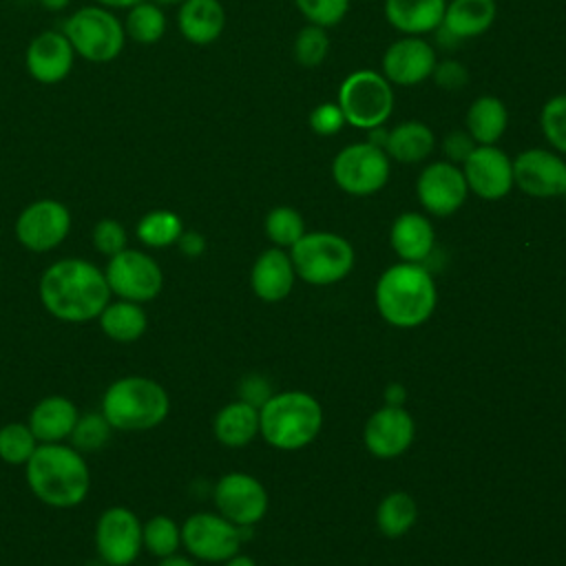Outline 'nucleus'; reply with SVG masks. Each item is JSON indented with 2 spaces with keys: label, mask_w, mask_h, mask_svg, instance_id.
<instances>
[{
  "label": "nucleus",
  "mask_w": 566,
  "mask_h": 566,
  "mask_svg": "<svg viewBox=\"0 0 566 566\" xmlns=\"http://www.w3.org/2000/svg\"><path fill=\"white\" fill-rule=\"evenodd\" d=\"M413 440V418L402 409L387 405L378 409L365 424V444L378 458H396L409 449Z\"/></svg>",
  "instance_id": "20"
},
{
  "label": "nucleus",
  "mask_w": 566,
  "mask_h": 566,
  "mask_svg": "<svg viewBox=\"0 0 566 566\" xmlns=\"http://www.w3.org/2000/svg\"><path fill=\"white\" fill-rule=\"evenodd\" d=\"M77 418V407L69 398L46 396L33 407L29 416V429L42 444L60 442L73 433Z\"/></svg>",
  "instance_id": "25"
},
{
  "label": "nucleus",
  "mask_w": 566,
  "mask_h": 566,
  "mask_svg": "<svg viewBox=\"0 0 566 566\" xmlns=\"http://www.w3.org/2000/svg\"><path fill=\"white\" fill-rule=\"evenodd\" d=\"M495 0H451L447 2L440 29L451 40H469L486 33L495 22Z\"/></svg>",
  "instance_id": "22"
},
{
  "label": "nucleus",
  "mask_w": 566,
  "mask_h": 566,
  "mask_svg": "<svg viewBox=\"0 0 566 566\" xmlns=\"http://www.w3.org/2000/svg\"><path fill=\"white\" fill-rule=\"evenodd\" d=\"M321 422V405L303 391L274 394L259 409V431L272 447L285 451L310 444L316 438Z\"/></svg>",
  "instance_id": "5"
},
{
  "label": "nucleus",
  "mask_w": 566,
  "mask_h": 566,
  "mask_svg": "<svg viewBox=\"0 0 566 566\" xmlns=\"http://www.w3.org/2000/svg\"><path fill=\"white\" fill-rule=\"evenodd\" d=\"M214 504L232 524L252 526L265 515L268 495L252 475L228 473L214 486Z\"/></svg>",
  "instance_id": "17"
},
{
  "label": "nucleus",
  "mask_w": 566,
  "mask_h": 566,
  "mask_svg": "<svg viewBox=\"0 0 566 566\" xmlns=\"http://www.w3.org/2000/svg\"><path fill=\"white\" fill-rule=\"evenodd\" d=\"M69 2H71V0H40V4H42L44 9H49V11H62V9L69 7Z\"/></svg>",
  "instance_id": "50"
},
{
  "label": "nucleus",
  "mask_w": 566,
  "mask_h": 566,
  "mask_svg": "<svg viewBox=\"0 0 566 566\" xmlns=\"http://www.w3.org/2000/svg\"><path fill=\"white\" fill-rule=\"evenodd\" d=\"M389 157L380 146L356 142L340 148L332 161V177L340 190L354 197L378 192L389 179Z\"/></svg>",
  "instance_id": "9"
},
{
  "label": "nucleus",
  "mask_w": 566,
  "mask_h": 566,
  "mask_svg": "<svg viewBox=\"0 0 566 566\" xmlns=\"http://www.w3.org/2000/svg\"><path fill=\"white\" fill-rule=\"evenodd\" d=\"M62 33L69 38L75 55L93 64L113 62L126 44L124 22L102 4H86L73 11Z\"/></svg>",
  "instance_id": "6"
},
{
  "label": "nucleus",
  "mask_w": 566,
  "mask_h": 566,
  "mask_svg": "<svg viewBox=\"0 0 566 566\" xmlns=\"http://www.w3.org/2000/svg\"><path fill=\"white\" fill-rule=\"evenodd\" d=\"M433 239L436 234L431 221L418 212H402L396 217L389 232L391 248L409 263L424 261L433 250Z\"/></svg>",
  "instance_id": "26"
},
{
  "label": "nucleus",
  "mask_w": 566,
  "mask_h": 566,
  "mask_svg": "<svg viewBox=\"0 0 566 566\" xmlns=\"http://www.w3.org/2000/svg\"><path fill=\"white\" fill-rule=\"evenodd\" d=\"M245 528L250 526H237L223 515L195 513L181 528V542L197 559L228 562L239 553V546L248 533Z\"/></svg>",
  "instance_id": "10"
},
{
  "label": "nucleus",
  "mask_w": 566,
  "mask_h": 566,
  "mask_svg": "<svg viewBox=\"0 0 566 566\" xmlns=\"http://www.w3.org/2000/svg\"><path fill=\"white\" fill-rule=\"evenodd\" d=\"M142 542L153 555L168 557V555H175L181 542V531L170 517L155 515L142 526Z\"/></svg>",
  "instance_id": "36"
},
{
  "label": "nucleus",
  "mask_w": 566,
  "mask_h": 566,
  "mask_svg": "<svg viewBox=\"0 0 566 566\" xmlns=\"http://www.w3.org/2000/svg\"><path fill=\"white\" fill-rule=\"evenodd\" d=\"M310 128L321 135V137H332L336 133L343 130V126L347 124L345 122V115L340 111V106L336 102H323L318 104L312 113H310Z\"/></svg>",
  "instance_id": "42"
},
{
  "label": "nucleus",
  "mask_w": 566,
  "mask_h": 566,
  "mask_svg": "<svg viewBox=\"0 0 566 566\" xmlns=\"http://www.w3.org/2000/svg\"><path fill=\"white\" fill-rule=\"evenodd\" d=\"M265 234L276 245H294L305 234V221L290 206L272 208L265 217Z\"/></svg>",
  "instance_id": "34"
},
{
  "label": "nucleus",
  "mask_w": 566,
  "mask_h": 566,
  "mask_svg": "<svg viewBox=\"0 0 566 566\" xmlns=\"http://www.w3.org/2000/svg\"><path fill=\"white\" fill-rule=\"evenodd\" d=\"M259 431V409L245 400L223 407L214 418V436L226 447H243Z\"/></svg>",
  "instance_id": "29"
},
{
  "label": "nucleus",
  "mask_w": 566,
  "mask_h": 566,
  "mask_svg": "<svg viewBox=\"0 0 566 566\" xmlns=\"http://www.w3.org/2000/svg\"><path fill=\"white\" fill-rule=\"evenodd\" d=\"M102 332L117 340V343H133L146 332V314L144 310L133 301H117L108 303L102 314L97 316Z\"/></svg>",
  "instance_id": "30"
},
{
  "label": "nucleus",
  "mask_w": 566,
  "mask_h": 566,
  "mask_svg": "<svg viewBox=\"0 0 566 566\" xmlns=\"http://www.w3.org/2000/svg\"><path fill=\"white\" fill-rule=\"evenodd\" d=\"M385 398H387V402H389V405L400 407V405H402V400H405V387H402V385H398V382L389 385V387H387V391H385Z\"/></svg>",
  "instance_id": "46"
},
{
  "label": "nucleus",
  "mask_w": 566,
  "mask_h": 566,
  "mask_svg": "<svg viewBox=\"0 0 566 566\" xmlns=\"http://www.w3.org/2000/svg\"><path fill=\"white\" fill-rule=\"evenodd\" d=\"M157 566H195V564L190 559H186V557L168 555V557H161V562Z\"/></svg>",
  "instance_id": "49"
},
{
  "label": "nucleus",
  "mask_w": 566,
  "mask_h": 566,
  "mask_svg": "<svg viewBox=\"0 0 566 566\" xmlns=\"http://www.w3.org/2000/svg\"><path fill=\"white\" fill-rule=\"evenodd\" d=\"M462 172L467 186L473 195L486 201L502 199L511 192L513 184V159L500 150L495 144L475 146L471 155L462 161Z\"/></svg>",
  "instance_id": "16"
},
{
  "label": "nucleus",
  "mask_w": 566,
  "mask_h": 566,
  "mask_svg": "<svg viewBox=\"0 0 566 566\" xmlns=\"http://www.w3.org/2000/svg\"><path fill=\"white\" fill-rule=\"evenodd\" d=\"M431 77L444 91H460L469 82V71L458 60H442V62H436Z\"/></svg>",
  "instance_id": "43"
},
{
  "label": "nucleus",
  "mask_w": 566,
  "mask_h": 566,
  "mask_svg": "<svg viewBox=\"0 0 566 566\" xmlns=\"http://www.w3.org/2000/svg\"><path fill=\"white\" fill-rule=\"evenodd\" d=\"M509 126V111L495 95H480L467 111V133L480 146L495 144Z\"/></svg>",
  "instance_id": "28"
},
{
  "label": "nucleus",
  "mask_w": 566,
  "mask_h": 566,
  "mask_svg": "<svg viewBox=\"0 0 566 566\" xmlns=\"http://www.w3.org/2000/svg\"><path fill=\"white\" fill-rule=\"evenodd\" d=\"M124 18V33L128 40L137 44H155L166 33V13L161 4L142 0L135 7L126 9Z\"/></svg>",
  "instance_id": "31"
},
{
  "label": "nucleus",
  "mask_w": 566,
  "mask_h": 566,
  "mask_svg": "<svg viewBox=\"0 0 566 566\" xmlns=\"http://www.w3.org/2000/svg\"><path fill=\"white\" fill-rule=\"evenodd\" d=\"M177 245H179V250H181L186 256L195 259V256L203 254V250H206V239H203V234H199V232H195V230H188V232L184 230L181 237H179V241H177Z\"/></svg>",
  "instance_id": "45"
},
{
  "label": "nucleus",
  "mask_w": 566,
  "mask_h": 566,
  "mask_svg": "<svg viewBox=\"0 0 566 566\" xmlns=\"http://www.w3.org/2000/svg\"><path fill=\"white\" fill-rule=\"evenodd\" d=\"M27 484L44 504L71 509L86 497L91 475L77 449L60 442H44L27 462Z\"/></svg>",
  "instance_id": "2"
},
{
  "label": "nucleus",
  "mask_w": 566,
  "mask_h": 566,
  "mask_svg": "<svg viewBox=\"0 0 566 566\" xmlns=\"http://www.w3.org/2000/svg\"><path fill=\"white\" fill-rule=\"evenodd\" d=\"M35 449L38 440L29 424L11 422L0 429V458L7 464H27Z\"/></svg>",
  "instance_id": "35"
},
{
  "label": "nucleus",
  "mask_w": 566,
  "mask_h": 566,
  "mask_svg": "<svg viewBox=\"0 0 566 566\" xmlns=\"http://www.w3.org/2000/svg\"><path fill=\"white\" fill-rule=\"evenodd\" d=\"M104 276L111 292L133 303H144L155 298L164 283L159 263L139 250H128V248L111 256Z\"/></svg>",
  "instance_id": "11"
},
{
  "label": "nucleus",
  "mask_w": 566,
  "mask_h": 566,
  "mask_svg": "<svg viewBox=\"0 0 566 566\" xmlns=\"http://www.w3.org/2000/svg\"><path fill=\"white\" fill-rule=\"evenodd\" d=\"M111 424L108 420L99 413H86L82 418H77L75 427H73V449L91 453V451H99L108 438H111Z\"/></svg>",
  "instance_id": "38"
},
{
  "label": "nucleus",
  "mask_w": 566,
  "mask_h": 566,
  "mask_svg": "<svg viewBox=\"0 0 566 566\" xmlns=\"http://www.w3.org/2000/svg\"><path fill=\"white\" fill-rule=\"evenodd\" d=\"M226 566H256V562L250 559V557H245V555H234V557L228 559Z\"/></svg>",
  "instance_id": "51"
},
{
  "label": "nucleus",
  "mask_w": 566,
  "mask_h": 566,
  "mask_svg": "<svg viewBox=\"0 0 566 566\" xmlns=\"http://www.w3.org/2000/svg\"><path fill=\"white\" fill-rule=\"evenodd\" d=\"M294 4L307 24L323 29L340 24L349 11V0H294Z\"/></svg>",
  "instance_id": "40"
},
{
  "label": "nucleus",
  "mask_w": 566,
  "mask_h": 566,
  "mask_svg": "<svg viewBox=\"0 0 566 566\" xmlns=\"http://www.w3.org/2000/svg\"><path fill=\"white\" fill-rule=\"evenodd\" d=\"M475 146H478V144L473 142V137H471L467 130H453V133H449V135L444 137V142H442V153H444L447 161H451V164H462V161L471 155V150H473Z\"/></svg>",
  "instance_id": "44"
},
{
  "label": "nucleus",
  "mask_w": 566,
  "mask_h": 566,
  "mask_svg": "<svg viewBox=\"0 0 566 566\" xmlns=\"http://www.w3.org/2000/svg\"><path fill=\"white\" fill-rule=\"evenodd\" d=\"M157 4H181V2H186V0H155Z\"/></svg>",
  "instance_id": "52"
},
{
  "label": "nucleus",
  "mask_w": 566,
  "mask_h": 566,
  "mask_svg": "<svg viewBox=\"0 0 566 566\" xmlns=\"http://www.w3.org/2000/svg\"><path fill=\"white\" fill-rule=\"evenodd\" d=\"M292 259L281 248L265 250L252 268V290L263 301H281L290 294L294 283Z\"/></svg>",
  "instance_id": "24"
},
{
  "label": "nucleus",
  "mask_w": 566,
  "mask_h": 566,
  "mask_svg": "<svg viewBox=\"0 0 566 566\" xmlns=\"http://www.w3.org/2000/svg\"><path fill=\"white\" fill-rule=\"evenodd\" d=\"M111 287L102 270L84 259H62L40 279L42 305L60 321L82 323L97 318L108 305Z\"/></svg>",
  "instance_id": "1"
},
{
  "label": "nucleus",
  "mask_w": 566,
  "mask_h": 566,
  "mask_svg": "<svg viewBox=\"0 0 566 566\" xmlns=\"http://www.w3.org/2000/svg\"><path fill=\"white\" fill-rule=\"evenodd\" d=\"M436 283L420 263L391 265L376 283V305L396 327L424 323L436 307Z\"/></svg>",
  "instance_id": "3"
},
{
  "label": "nucleus",
  "mask_w": 566,
  "mask_h": 566,
  "mask_svg": "<svg viewBox=\"0 0 566 566\" xmlns=\"http://www.w3.org/2000/svg\"><path fill=\"white\" fill-rule=\"evenodd\" d=\"M137 2H142V0H95V4H102V7H106V9H130V7H135Z\"/></svg>",
  "instance_id": "48"
},
{
  "label": "nucleus",
  "mask_w": 566,
  "mask_h": 566,
  "mask_svg": "<svg viewBox=\"0 0 566 566\" xmlns=\"http://www.w3.org/2000/svg\"><path fill=\"white\" fill-rule=\"evenodd\" d=\"M71 230V212L62 201L38 199L15 219V237L31 252L57 248Z\"/></svg>",
  "instance_id": "12"
},
{
  "label": "nucleus",
  "mask_w": 566,
  "mask_h": 566,
  "mask_svg": "<svg viewBox=\"0 0 566 566\" xmlns=\"http://www.w3.org/2000/svg\"><path fill=\"white\" fill-rule=\"evenodd\" d=\"M539 128L546 142L566 155V93L551 97L539 113Z\"/></svg>",
  "instance_id": "39"
},
{
  "label": "nucleus",
  "mask_w": 566,
  "mask_h": 566,
  "mask_svg": "<svg viewBox=\"0 0 566 566\" xmlns=\"http://www.w3.org/2000/svg\"><path fill=\"white\" fill-rule=\"evenodd\" d=\"M345 122L358 130L385 126L394 111V88L382 73L374 69L352 71L338 86V99Z\"/></svg>",
  "instance_id": "7"
},
{
  "label": "nucleus",
  "mask_w": 566,
  "mask_h": 566,
  "mask_svg": "<svg viewBox=\"0 0 566 566\" xmlns=\"http://www.w3.org/2000/svg\"><path fill=\"white\" fill-rule=\"evenodd\" d=\"M387 135H389V128H385V126H376V128L367 130V142H369V144H374V146L385 148Z\"/></svg>",
  "instance_id": "47"
},
{
  "label": "nucleus",
  "mask_w": 566,
  "mask_h": 566,
  "mask_svg": "<svg viewBox=\"0 0 566 566\" xmlns=\"http://www.w3.org/2000/svg\"><path fill=\"white\" fill-rule=\"evenodd\" d=\"M294 272L314 285H329L345 279L354 265V250L347 239L334 232H305L292 245Z\"/></svg>",
  "instance_id": "8"
},
{
  "label": "nucleus",
  "mask_w": 566,
  "mask_h": 566,
  "mask_svg": "<svg viewBox=\"0 0 566 566\" xmlns=\"http://www.w3.org/2000/svg\"><path fill=\"white\" fill-rule=\"evenodd\" d=\"M137 239L150 248H168L179 241L184 223L172 210H150L137 221Z\"/></svg>",
  "instance_id": "32"
},
{
  "label": "nucleus",
  "mask_w": 566,
  "mask_h": 566,
  "mask_svg": "<svg viewBox=\"0 0 566 566\" xmlns=\"http://www.w3.org/2000/svg\"><path fill=\"white\" fill-rule=\"evenodd\" d=\"M93 243L97 252L115 256L126 248V230L117 219H99L93 228Z\"/></svg>",
  "instance_id": "41"
},
{
  "label": "nucleus",
  "mask_w": 566,
  "mask_h": 566,
  "mask_svg": "<svg viewBox=\"0 0 566 566\" xmlns=\"http://www.w3.org/2000/svg\"><path fill=\"white\" fill-rule=\"evenodd\" d=\"M292 53L294 60L305 66V69H314L318 64H323V60L329 53V38L327 31L323 27L316 24H307L303 27L292 44Z\"/></svg>",
  "instance_id": "37"
},
{
  "label": "nucleus",
  "mask_w": 566,
  "mask_h": 566,
  "mask_svg": "<svg viewBox=\"0 0 566 566\" xmlns=\"http://www.w3.org/2000/svg\"><path fill=\"white\" fill-rule=\"evenodd\" d=\"M416 515H418V509H416V502L411 500V495L391 493L380 502V506L376 511V524H378L380 533H385L387 537H398V535H405L413 526Z\"/></svg>",
  "instance_id": "33"
},
{
  "label": "nucleus",
  "mask_w": 566,
  "mask_h": 566,
  "mask_svg": "<svg viewBox=\"0 0 566 566\" xmlns=\"http://www.w3.org/2000/svg\"><path fill=\"white\" fill-rule=\"evenodd\" d=\"M416 195L427 212L433 217H449L464 203L469 186L462 168L444 159L422 168L416 181Z\"/></svg>",
  "instance_id": "15"
},
{
  "label": "nucleus",
  "mask_w": 566,
  "mask_h": 566,
  "mask_svg": "<svg viewBox=\"0 0 566 566\" xmlns=\"http://www.w3.org/2000/svg\"><path fill=\"white\" fill-rule=\"evenodd\" d=\"M387 22L405 35H424L440 29L447 0H385Z\"/></svg>",
  "instance_id": "23"
},
{
  "label": "nucleus",
  "mask_w": 566,
  "mask_h": 566,
  "mask_svg": "<svg viewBox=\"0 0 566 566\" xmlns=\"http://www.w3.org/2000/svg\"><path fill=\"white\" fill-rule=\"evenodd\" d=\"M142 524L137 515L124 506L104 511L95 528V546L108 566H128L142 551Z\"/></svg>",
  "instance_id": "13"
},
{
  "label": "nucleus",
  "mask_w": 566,
  "mask_h": 566,
  "mask_svg": "<svg viewBox=\"0 0 566 566\" xmlns=\"http://www.w3.org/2000/svg\"><path fill=\"white\" fill-rule=\"evenodd\" d=\"M436 148L433 130L420 119H405L389 128L385 153L389 159L400 164H418L424 161Z\"/></svg>",
  "instance_id": "27"
},
{
  "label": "nucleus",
  "mask_w": 566,
  "mask_h": 566,
  "mask_svg": "<svg viewBox=\"0 0 566 566\" xmlns=\"http://www.w3.org/2000/svg\"><path fill=\"white\" fill-rule=\"evenodd\" d=\"M73 62L75 51L69 38L62 31L53 29L38 33L24 51L27 73L40 84H57L66 80L73 71Z\"/></svg>",
  "instance_id": "19"
},
{
  "label": "nucleus",
  "mask_w": 566,
  "mask_h": 566,
  "mask_svg": "<svg viewBox=\"0 0 566 566\" xmlns=\"http://www.w3.org/2000/svg\"><path fill=\"white\" fill-rule=\"evenodd\" d=\"M177 27L190 44H212L226 29V9L219 0H186L179 4Z\"/></svg>",
  "instance_id": "21"
},
{
  "label": "nucleus",
  "mask_w": 566,
  "mask_h": 566,
  "mask_svg": "<svg viewBox=\"0 0 566 566\" xmlns=\"http://www.w3.org/2000/svg\"><path fill=\"white\" fill-rule=\"evenodd\" d=\"M170 400L166 389L144 376L115 380L102 398V416L113 429L146 431L164 422Z\"/></svg>",
  "instance_id": "4"
},
{
  "label": "nucleus",
  "mask_w": 566,
  "mask_h": 566,
  "mask_svg": "<svg viewBox=\"0 0 566 566\" xmlns=\"http://www.w3.org/2000/svg\"><path fill=\"white\" fill-rule=\"evenodd\" d=\"M436 62V51L424 38L405 35L387 46L382 55V75L389 84L413 86L431 77Z\"/></svg>",
  "instance_id": "18"
},
{
  "label": "nucleus",
  "mask_w": 566,
  "mask_h": 566,
  "mask_svg": "<svg viewBox=\"0 0 566 566\" xmlns=\"http://www.w3.org/2000/svg\"><path fill=\"white\" fill-rule=\"evenodd\" d=\"M513 184L528 197L566 195V161L546 148L522 150L513 159Z\"/></svg>",
  "instance_id": "14"
}]
</instances>
